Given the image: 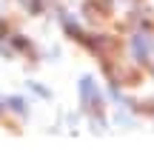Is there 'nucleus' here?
<instances>
[{"label": "nucleus", "mask_w": 154, "mask_h": 157, "mask_svg": "<svg viewBox=\"0 0 154 157\" xmlns=\"http://www.w3.org/2000/svg\"><path fill=\"white\" fill-rule=\"evenodd\" d=\"M131 49H134V54H137V57H146V54L151 52V43H148V37L143 32H137L131 37Z\"/></svg>", "instance_id": "7ed1b4c3"}, {"label": "nucleus", "mask_w": 154, "mask_h": 157, "mask_svg": "<svg viewBox=\"0 0 154 157\" xmlns=\"http://www.w3.org/2000/svg\"><path fill=\"white\" fill-rule=\"evenodd\" d=\"M86 14L92 17V20L103 23L106 17H108V9H106V6H100V3H94V0H92V3H86Z\"/></svg>", "instance_id": "20e7f679"}, {"label": "nucleus", "mask_w": 154, "mask_h": 157, "mask_svg": "<svg viewBox=\"0 0 154 157\" xmlns=\"http://www.w3.org/2000/svg\"><path fill=\"white\" fill-rule=\"evenodd\" d=\"M108 71H111V80L114 83H120V86H134V83H140V75L134 69H129L126 63H120V60H108Z\"/></svg>", "instance_id": "f257e3e1"}, {"label": "nucleus", "mask_w": 154, "mask_h": 157, "mask_svg": "<svg viewBox=\"0 0 154 157\" xmlns=\"http://www.w3.org/2000/svg\"><path fill=\"white\" fill-rule=\"evenodd\" d=\"M80 91H83V103L92 106V109H97V100H100V94H97L92 77H83V80H80Z\"/></svg>", "instance_id": "f03ea898"}, {"label": "nucleus", "mask_w": 154, "mask_h": 157, "mask_svg": "<svg viewBox=\"0 0 154 157\" xmlns=\"http://www.w3.org/2000/svg\"><path fill=\"white\" fill-rule=\"evenodd\" d=\"M23 6L29 9V12H37V9H40V0H23Z\"/></svg>", "instance_id": "39448f33"}]
</instances>
